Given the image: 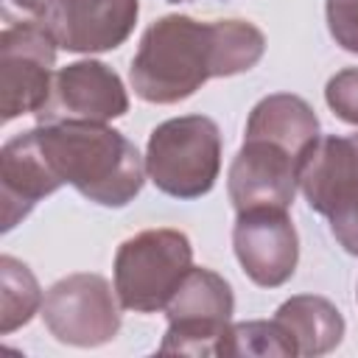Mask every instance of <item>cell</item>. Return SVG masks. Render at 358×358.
<instances>
[{
    "mask_svg": "<svg viewBox=\"0 0 358 358\" xmlns=\"http://www.w3.org/2000/svg\"><path fill=\"white\" fill-rule=\"evenodd\" d=\"M266 53V36L246 20L199 22L187 14L154 20L131 59L129 78L145 103H179L210 78L252 70Z\"/></svg>",
    "mask_w": 358,
    "mask_h": 358,
    "instance_id": "6da1fadb",
    "label": "cell"
},
{
    "mask_svg": "<svg viewBox=\"0 0 358 358\" xmlns=\"http://www.w3.org/2000/svg\"><path fill=\"white\" fill-rule=\"evenodd\" d=\"M34 143L59 185H73L101 207H126L143 190L145 159L106 123H36Z\"/></svg>",
    "mask_w": 358,
    "mask_h": 358,
    "instance_id": "7a4b0ae2",
    "label": "cell"
},
{
    "mask_svg": "<svg viewBox=\"0 0 358 358\" xmlns=\"http://www.w3.org/2000/svg\"><path fill=\"white\" fill-rule=\"evenodd\" d=\"M145 173L173 199H201L221 173V131L207 115H182L148 134Z\"/></svg>",
    "mask_w": 358,
    "mask_h": 358,
    "instance_id": "3957f363",
    "label": "cell"
},
{
    "mask_svg": "<svg viewBox=\"0 0 358 358\" xmlns=\"http://www.w3.org/2000/svg\"><path fill=\"white\" fill-rule=\"evenodd\" d=\"M193 266L190 238L179 229H143L115 252V294L126 310H165L176 285Z\"/></svg>",
    "mask_w": 358,
    "mask_h": 358,
    "instance_id": "277c9868",
    "label": "cell"
},
{
    "mask_svg": "<svg viewBox=\"0 0 358 358\" xmlns=\"http://www.w3.org/2000/svg\"><path fill=\"white\" fill-rule=\"evenodd\" d=\"M299 190L338 246L358 257V134H319L299 165Z\"/></svg>",
    "mask_w": 358,
    "mask_h": 358,
    "instance_id": "5b68a950",
    "label": "cell"
},
{
    "mask_svg": "<svg viewBox=\"0 0 358 358\" xmlns=\"http://www.w3.org/2000/svg\"><path fill=\"white\" fill-rule=\"evenodd\" d=\"M235 296L229 282L213 268L190 266L165 305L168 330L162 352L218 355V344L232 324Z\"/></svg>",
    "mask_w": 358,
    "mask_h": 358,
    "instance_id": "8992f818",
    "label": "cell"
},
{
    "mask_svg": "<svg viewBox=\"0 0 358 358\" xmlns=\"http://www.w3.org/2000/svg\"><path fill=\"white\" fill-rule=\"evenodd\" d=\"M120 299L101 274H67L45 291L42 322L50 336L70 347L109 344L120 330Z\"/></svg>",
    "mask_w": 358,
    "mask_h": 358,
    "instance_id": "52a82bcc",
    "label": "cell"
},
{
    "mask_svg": "<svg viewBox=\"0 0 358 358\" xmlns=\"http://www.w3.org/2000/svg\"><path fill=\"white\" fill-rule=\"evenodd\" d=\"M56 42L39 20L8 22L0 34V112L3 123L36 115L53 84Z\"/></svg>",
    "mask_w": 358,
    "mask_h": 358,
    "instance_id": "ba28073f",
    "label": "cell"
},
{
    "mask_svg": "<svg viewBox=\"0 0 358 358\" xmlns=\"http://www.w3.org/2000/svg\"><path fill=\"white\" fill-rule=\"evenodd\" d=\"M129 112V95L120 76L98 62L81 59L59 67L45 106L36 112L39 123H109Z\"/></svg>",
    "mask_w": 358,
    "mask_h": 358,
    "instance_id": "9c48e42d",
    "label": "cell"
},
{
    "mask_svg": "<svg viewBox=\"0 0 358 358\" xmlns=\"http://www.w3.org/2000/svg\"><path fill=\"white\" fill-rule=\"evenodd\" d=\"M137 14L140 0H45L36 20L62 50L103 53L131 36Z\"/></svg>",
    "mask_w": 358,
    "mask_h": 358,
    "instance_id": "30bf717a",
    "label": "cell"
},
{
    "mask_svg": "<svg viewBox=\"0 0 358 358\" xmlns=\"http://www.w3.org/2000/svg\"><path fill=\"white\" fill-rule=\"evenodd\" d=\"M232 249L243 274L260 288L285 285L299 260V238L280 207L241 210L232 227Z\"/></svg>",
    "mask_w": 358,
    "mask_h": 358,
    "instance_id": "8fae6325",
    "label": "cell"
},
{
    "mask_svg": "<svg viewBox=\"0 0 358 358\" xmlns=\"http://www.w3.org/2000/svg\"><path fill=\"white\" fill-rule=\"evenodd\" d=\"M299 165L302 159L285 145L266 137L243 134V145L235 154L227 176V190L235 213L252 207L288 210L299 187Z\"/></svg>",
    "mask_w": 358,
    "mask_h": 358,
    "instance_id": "7c38bea8",
    "label": "cell"
},
{
    "mask_svg": "<svg viewBox=\"0 0 358 358\" xmlns=\"http://www.w3.org/2000/svg\"><path fill=\"white\" fill-rule=\"evenodd\" d=\"M62 185L45 165L31 129L14 134L0 148V229L11 232L45 196Z\"/></svg>",
    "mask_w": 358,
    "mask_h": 358,
    "instance_id": "4fadbf2b",
    "label": "cell"
},
{
    "mask_svg": "<svg viewBox=\"0 0 358 358\" xmlns=\"http://www.w3.org/2000/svg\"><path fill=\"white\" fill-rule=\"evenodd\" d=\"M274 322L288 333L296 355H302V358L327 355L344 338L341 310L330 299L316 296V294H296V296L285 299L277 308Z\"/></svg>",
    "mask_w": 358,
    "mask_h": 358,
    "instance_id": "5bb4252c",
    "label": "cell"
},
{
    "mask_svg": "<svg viewBox=\"0 0 358 358\" xmlns=\"http://www.w3.org/2000/svg\"><path fill=\"white\" fill-rule=\"evenodd\" d=\"M246 134L274 140L294 151L299 159H305L308 148L319 140V117L305 98L291 92H274L252 106Z\"/></svg>",
    "mask_w": 358,
    "mask_h": 358,
    "instance_id": "9a60e30c",
    "label": "cell"
},
{
    "mask_svg": "<svg viewBox=\"0 0 358 358\" xmlns=\"http://www.w3.org/2000/svg\"><path fill=\"white\" fill-rule=\"evenodd\" d=\"M42 288L34 271L11 257H0V336H11L42 310Z\"/></svg>",
    "mask_w": 358,
    "mask_h": 358,
    "instance_id": "2e32d148",
    "label": "cell"
},
{
    "mask_svg": "<svg viewBox=\"0 0 358 358\" xmlns=\"http://www.w3.org/2000/svg\"><path fill=\"white\" fill-rule=\"evenodd\" d=\"M218 355L224 358H294V341L288 333L271 319H252V322H235L224 333L218 344Z\"/></svg>",
    "mask_w": 358,
    "mask_h": 358,
    "instance_id": "e0dca14e",
    "label": "cell"
},
{
    "mask_svg": "<svg viewBox=\"0 0 358 358\" xmlns=\"http://www.w3.org/2000/svg\"><path fill=\"white\" fill-rule=\"evenodd\" d=\"M324 101L344 123L358 126V67L338 70L324 87Z\"/></svg>",
    "mask_w": 358,
    "mask_h": 358,
    "instance_id": "ac0fdd59",
    "label": "cell"
},
{
    "mask_svg": "<svg viewBox=\"0 0 358 358\" xmlns=\"http://www.w3.org/2000/svg\"><path fill=\"white\" fill-rule=\"evenodd\" d=\"M324 14L336 45L358 56V0H327Z\"/></svg>",
    "mask_w": 358,
    "mask_h": 358,
    "instance_id": "d6986e66",
    "label": "cell"
},
{
    "mask_svg": "<svg viewBox=\"0 0 358 358\" xmlns=\"http://www.w3.org/2000/svg\"><path fill=\"white\" fill-rule=\"evenodd\" d=\"M8 6L11 8H17V11H22V14H28V17H39L42 14V6H45V0H8Z\"/></svg>",
    "mask_w": 358,
    "mask_h": 358,
    "instance_id": "ffe728a7",
    "label": "cell"
},
{
    "mask_svg": "<svg viewBox=\"0 0 358 358\" xmlns=\"http://www.w3.org/2000/svg\"><path fill=\"white\" fill-rule=\"evenodd\" d=\"M168 3H187V0H168Z\"/></svg>",
    "mask_w": 358,
    "mask_h": 358,
    "instance_id": "44dd1931",
    "label": "cell"
},
{
    "mask_svg": "<svg viewBox=\"0 0 358 358\" xmlns=\"http://www.w3.org/2000/svg\"><path fill=\"white\" fill-rule=\"evenodd\" d=\"M355 296H358V291H355Z\"/></svg>",
    "mask_w": 358,
    "mask_h": 358,
    "instance_id": "7402d4cb",
    "label": "cell"
},
{
    "mask_svg": "<svg viewBox=\"0 0 358 358\" xmlns=\"http://www.w3.org/2000/svg\"><path fill=\"white\" fill-rule=\"evenodd\" d=\"M42 8H45V6H42Z\"/></svg>",
    "mask_w": 358,
    "mask_h": 358,
    "instance_id": "603a6c76",
    "label": "cell"
}]
</instances>
